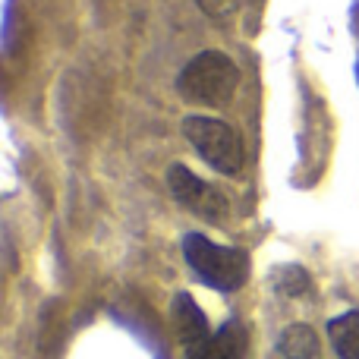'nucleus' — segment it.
Instances as JSON below:
<instances>
[{
	"mask_svg": "<svg viewBox=\"0 0 359 359\" xmlns=\"http://www.w3.org/2000/svg\"><path fill=\"white\" fill-rule=\"evenodd\" d=\"M183 255L196 278L215 290H240L249 278V255L233 246H217L202 233H186Z\"/></svg>",
	"mask_w": 359,
	"mask_h": 359,
	"instance_id": "2",
	"label": "nucleus"
},
{
	"mask_svg": "<svg viewBox=\"0 0 359 359\" xmlns=\"http://www.w3.org/2000/svg\"><path fill=\"white\" fill-rule=\"evenodd\" d=\"M246 347H249L246 328L240 322H227L208 341L186 350V359H246Z\"/></svg>",
	"mask_w": 359,
	"mask_h": 359,
	"instance_id": "5",
	"label": "nucleus"
},
{
	"mask_svg": "<svg viewBox=\"0 0 359 359\" xmlns=\"http://www.w3.org/2000/svg\"><path fill=\"white\" fill-rule=\"evenodd\" d=\"M331 347L341 359H359V312H344V316L328 322Z\"/></svg>",
	"mask_w": 359,
	"mask_h": 359,
	"instance_id": "8",
	"label": "nucleus"
},
{
	"mask_svg": "<svg viewBox=\"0 0 359 359\" xmlns=\"http://www.w3.org/2000/svg\"><path fill=\"white\" fill-rule=\"evenodd\" d=\"M168 186H170V196L183 208H189L192 215L205 217V221H224L227 217V198H224V192L217 186L198 180L183 164H174L168 170Z\"/></svg>",
	"mask_w": 359,
	"mask_h": 359,
	"instance_id": "4",
	"label": "nucleus"
},
{
	"mask_svg": "<svg viewBox=\"0 0 359 359\" xmlns=\"http://www.w3.org/2000/svg\"><path fill=\"white\" fill-rule=\"evenodd\" d=\"M278 350L284 359H322V341H318V334L309 325H290V328H284Z\"/></svg>",
	"mask_w": 359,
	"mask_h": 359,
	"instance_id": "7",
	"label": "nucleus"
},
{
	"mask_svg": "<svg viewBox=\"0 0 359 359\" xmlns=\"http://www.w3.org/2000/svg\"><path fill=\"white\" fill-rule=\"evenodd\" d=\"M186 139L192 142V149L198 151L205 164H211L215 170L227 177H236L246 164V149H243L240 133L230 123L217 117H189L183 123Z\"/></svg>",
	"mask_w": 359,
	"mask_h": 359,
	"instance_id": "3",
	"label": "nucleus"
},
{
	"mask_svg": "<svg viewBox=\"0 0 359 359\" xmlns=\"http://www.w3.org/2000/svg\"><path fill=\"white\" fill-rule=\"evenodd\" d=\"M170 322H174V331H177L180 344H183L186 350L211 337L208 318H205V312L198 309L196 299H192L189 293H177L174 297V306H170Z\"/></svg>",
	"mask_w": 359,
	"mask_h": 359,
	"instance_id": "6",
	"label": "nucleus"
},
{
	"mask_svg": "<svg viewBox=\"0 0 359 359\" xmlns=\"http://www.w3.org/2000/svg\"><path fill=\"white\" fill-rule=\"evenodd\" d=\"M240 86V69L221 50H202L183 67L177 88L183 101L198 107H224Z\"/></svg>",
	"mask_w": 359,
	"mask_h": 359,
	"instance_id": "1",
	"label": "nucleus"
},
{
	"mask_svg": "<svg viewBox=\"0 0 359 359\" xmlns=\"http://www.w3.org/2000/svg\"><path fill=\"white\" fill-rule=\"evenodd\" d=\"M274 287H278L284 297H303V293H309V274L303 271L299 265H280L278 271H274Z\"/></svg>",
	"mask_w": 359,
	"mask_h": 359,
	"instance_id": "9",
	"label": "nucleus"
}]
</instances>
